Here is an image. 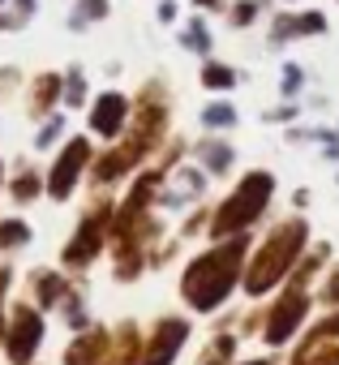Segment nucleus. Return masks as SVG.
I'll return each instance as SVG.
<instances>
[{
	"label": "nucleus",
	"mask_w": 339,
	"mask_h": 365,
	"mask_svg": "<svg viewBox=\"0 0 339 365\" xmlns=\"http://www.w3.org/2000/svg\"><path fill=\"white\" fill-rule=\"evenodd\" d=\"M202 120L215 125V129H219V125H236V108H232V103H211V108L202 112Z\"/></svg>",
	"instance_id": "15"
},
{
	"label": "nucleus",
	"mask_w": 339,
	"mask_h": 365,
	"mask_svg": "<svg viewBox=\"0 0 339 365\" xmlns=\"http://www.w3.org/2000/svg\"><path fill=\"white\" fill-rule=\"evenodd\" d=\"M198 155L211 163V172H224V168L232 163V146H224V142H202V146H198Z\"/></svg>",
	"instance_id": "12"
},
{
	"label": "nucleus",
	"mask_w": 339,
	"mask_h": 365,
	"mask_svg": "<svg viewBox=\"0 0 339 365\" xmlns=\"http://www.w3.org/2000/svg\"><path fill=\"white\" fill-rule=\"evenodd\" d=\"M185 48H198V52H207V48H211V35L202 31V22H194V26L185 31Z\"/></svg>",
	"instance_id": "17"
},
{
	"label": "nucleus",
	"mask_w": 339,
	"mask_h": 365,
	"mask_svg": "<svg viewBox=\"0 0 339 365\" xmlns=\"http://www.w3.org/2000/svg\"><path fill=\"white\" fill-rule=\"evenodd\" d=\"M202 82H207L211 91H224V86H232V82H236V73H232V69H224V65H207V69H202Z\"/></svg>",
	"instance_id": "14"
},
{
	"label": "nucleus",
	"mask_w": 339,
	"mask_h": 365,
	"mask_svg": "<svg viewBox=\"0 0 339 365\" xmlns=\"http://www.w3.org/2000/svg\"><path fill=\"white\" fill-rule=\"evenodd\" d=\"M133 356H137V331L125 327V331L116 335V348H112L108 361H99V365H133Z\"/></svg>",
	"instance_id": "10"
},
{
	"label": "nucleus",
	"mask_w": 339,
	"mask_h": 365,
	"mask_svg": "<svg viewBox=\"0 0 339 365\" xmlns=\"http://www.w3.org/2000/svg\"><path fill=\"white\" fill-rule=\"evenodd\" d=\"M296 86H301V69L288 65V73H283V95H296Z\"/></svg>",
	"instance_id": "23"
},
{
	"label": "nucleus",
	"mask_w": 339,
	"mask_h": 365,
	"mask_svg": "<svg viewBox=\"0 0 339 365\" xmlns=\"http://www.w3.org/2000/svg\"><path fill=\"white\" fill-rule=\"evenodd\" d=\"M69 103H82V78L78 73H69V95H65Z\"/></svg>",
	"instance_id": "24"
},
{
	"label": "nucleus",
	"mask_w": 339,
	"mask_h": 365,
	"mask_svg": "<svg viewBox=\"0 0 339 365\" xmlns=\"http://www.w3.org/2000/svg\"><path fill=\"white\" fill-rule=\"evenodd\" d=\"M254 14H258V5H254V0H245V5H236V14H232V22H236V26H245V22H249Z\"/></svg>",
	"instance_id": "22"
},
{
	"label": "nucleus",
	"mask_w": 339,
	"mask_h": 365,
	"mask_svg": "<svg viewBox=\"0 0 339 365\" xmlns=\"http://www.w3.org/2000/svg\"><path fill=\"white\" fill-rule=\"evenodd\" d=\"M249 365H271V361H249Z\"/></svg>",
	"instance_id": "27"
},
{
	"label": "nucleus",
	"mask_w": 339,
	"mask_h": 365,
	"mask_svg": "<svg viewBox=\"0 0 339 365\" xmlns=\"http://www.w3.org/2000/svg\"><path fill=\"white\" fill-rule=\"evenodd\" d=\"M296 22H301V35H322V26H326L322 14H305V18H296Z\"/></svg>",
	"instance_id": "19"
},
{
	"label": "nucleus",
	"mask_w": 339,
	"mask_h": 365,
	"mask_svg": "<svg viewBox=\"0 0 339 365\" xmlns=\"http://www.w3.org/2000/svg\"><path fill=\"white\" fill-rule=\"evenodd\" d=\"M322 301H326V305H330V309H335V305H339V267H335V275H330V279H326V288H322Z\"/></svg>",
	"instance_id": "20"
},
{
	"label": "nucleus",
	"mask_w": 339,
	"mask_h": 365,
	"mask_svg": "<svg viewBox=\"0 0 339 365\" xmlns=\"http://www.w3.org/2000/svg\"><path fill=\"white\" fill-rule=\"evenodd\" d=\"M103 344H108V339H103V331H95V335L78 339V344L69 348V356H65V361H69V365H90V361L99 356V348H103Z\"/></svg>",
	"instance_id": "11"
},
{
	"label": "nucleus",
	"mask_w": 339,
	"mask_h": 365,
	"mask_svg": "<svg viewBox=\"0 0 339 365\" xmlns=\"http://www.w3.org/2000/svg\"><path fill=\"white\" fill-rule=\"evenodd\" d=\"M18 5H22V9H26V14H31V5H35V0H18Z\"/></svg>",
	"instance_id": "26"
},
{
	"label": "nucleus",
	"mask_w": 339,
	"mask_h": 365,
	"mask_svg": "<svg viewBox=\"0 0 339 365\" xmlns=\"http://www.w3.org/2000/svg\"><path fill=\"white\" fill-rule=\"evenodd\" d=\"M125 112H129V99H125V95H116V91H108V95L95 103L90 129H95V133H103V138H116V133H120V120H125Z\"/></svg>",
	"instance_id": "8"
},
{
	"label": "nucleus",
	"mask_w": 339,
	"mask_h": 365,
	"mask_svg": "<svg viewBox=\"0 0 339 365\" xmlns=\"http://www.w3.org/2000/svg\"><path fill=\"white\" fill-rule=\"evenodd\" d=\"M0 241H5V245H22L26 241V228L22 224H0Z\"/></svg>",
	"instance_id": "18"
},
{
	"label": "nucleus",
	"mask_w": 339,
	"mask_h": 365,
	"mask_svg": "<svg viewBox=\"0 0 339 365\" xmlns=\"http://www.w3.org/2000/svg\"><path fill=\"white\" fill-rule=\"evenodd\" d=\"M271 194H275V176L271 172H249L241 185H236V194L215 211V224H211V237H236V232H245L262 211H266V202H271Z\"/></svg>",
	"instance_id": "3"
},
{
	"label": "nucleus",
	"mask_w": 339,
	"mask_h": 365,
	"mask_svg": "<svg viewBox=\"0 0 339 365\" xmlns=\"http://www.w3.org/2000/svg\"><path fill=\"white\" fill-rule=\"evenodd\" d=\"M86 155H90V150H86V142H82V138L65 146V155L56 159V168H52V180H48V185H52V194H56V198H65V194L73 190V180H78V172H82Z\"/></svg>",
	"instance_id": "6"
},
{
	"label": "nucleus",
	"mask_w": 339,
	"mask_h": 365,
	"mask_svg": "<svg viewBox=\"0 0 339 365\" xmlns=\"http://www.w3.org/2000/svg\"><path fill=\"white\" fill-rule=\"evenodd\" d=\"M305 365H339V344H335V348H326V352H313Z\"/></svg>",
	"instance_id": "21"
},
{
	"label": "nucleus",
	"mask_w": 339,
	"mask_h": 365,
	"mask_svg": "<svg viewBox=\"0 0 339 365\" xmlns=\"http://www.w3.org/2000/svg\"><path fill=\"white\" fill-rule=\"evenodd\" d=\"M232 352H236V339H232V335H219V339H215V348H211V356H207L202 365H224Z\"/></svg>",
	"instance_id": "16"
},
{
	"label": "nucleus",
	"mask_w": 339,
	"mask_h": 365,
	"mask_svg": "<svg viewBox=\"0 0 339 365\" xmlns=\"http://www.w3.org/2000/svg\"><path fill=\"white\" fill-rule=\"evenodd\" d=\"M305 314H309V292H305V284H292V288L275 301V309H271V318H266V335H262V339H266V344H288Z\"/></svg>",
	"instance_id": "4"
},
{
	"label": "nucleus",
	"mask_w": 339,
	"mask_h": 365,
	"mask_svg": "<svg viewBox=\"0 0 339 365\" xmlns=\"http://www.w3.org/2000/svg\"><path fill=\"white\" fill-rule=\"evenodd\" d=\"M245 250H249V237H245V232L224 237V245H215L211 254H202V258L185 271L181 292H185V301H189L198 314H211V309L232 292V284L241 279V267H245Z\"/></svg>",
	"instance_id": "1"
},
{
	"label": "nucleus",
	"mask_w": 339,
	"mask_h": 365,
	"mask_svg": "<svg viewBox=\"0 0 339 365\" xmlns=\"http://www.w3.org/2000/svg\"><path fill=\"white\" fill-rule=\"evenodd\" d=\"M305 220H288V224H279L271 237H266V245L258 250V258L249 262V271H245V292L249 297H262L266 288H275L288 271H292V262H296V254L305 250Z\"/></svg>",
	"instance_id": "2"
},
{
	"label": "nucleus",
	"mask_w": 339,
	"mask_h": 365,
	"mask_svg": "<svg viewBox=\"0 0 339 365\" xmlns=\"http://www.w3.org/2000/svg\"><path fill=\"white\" fill-rule=\"evenodd\" d=\"M39 335H43V322H39V314H31V309H18L14 314V339H9V356L22 365V361H31V352L39 348Z\"/></svg>",
	"instance_id": "7"
},
{
	"label": "nucleus",
	"mask_w": 339,
	"mask_h": 365,
	"mask_svg": "<svg viewBox=\"0 0 339 365\" xmlns=\"http://www.w3.org/2000/svg\"><path fill=\"white\" fill-rule=\"evenodd\" d=\"M185 335H189V322H185V318H163V322L155 327V339H150L142 365H172V356L181 352Z\"/></svg>",
	"instance_id": "5"
},
{
	"label": "nucleus",
	"mask_w": 339,
	"mask_h": 365,
	"mask_svg": "<svg viewBox=\"0 0 339 365\" xmlns=\"http://www.w3.org/2000/svg\"><path fill=\"white\" fill-rule=\"evenodd\" d=\"M198 5H207V9H215V5H219V0H198Z\"/></svg>",
	"instance_id": "25"
},
{
	"label": "nucleus",
	"mask_w": 339,
	"mask_h": 365,
	"mask_svg": "<svg viewBox=\"0 0 339 365\" xmlns=\"http://www.w3.org/2000/svg\"><path fill=\"white\" fill-rule=\"evenodd\" d=\"M103 14H108V0H82L69 22H73V31H82L86 22H95V18H103Z\"/></svg>",
	"instance_id": "13"
},
{
	"label": "nucleus",
	"mask_w": 339,
	"mask_h": 365,
	"mask_svg": "<svg viewBox=\"0 0 339 365\" xmlns=\"http://www.w3.org/2000/svg\"><path fill=\"white\" fill-rule=\"evenodd\" d=\"M99 228H103L99 220H86V224H82V237L65 250V262H86V258L99 250V241H103V237H99Z\"/></svg>",
	"instance_id": "9"
}]
</instances>
